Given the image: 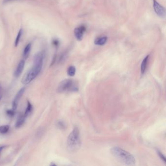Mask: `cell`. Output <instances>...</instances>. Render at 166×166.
Listing matches in <instances>:
<instances>
[{
  "label": "cell",
  "instance_id": "cell-8",
  "mask_svg": "<svg viewBox=\"0 0 166 166\" xmlns=\"http://www.w3.org/2000/svg\"><path fill=\"white\" fill-rule=\"evenodd\" d=\"M25 65V61L24 60H21L19 62L17 67L16 68V71L15 72L14 76L16 78H18L20 76L24 70Z\"/></svg>",
  "mask_w": 166,
  "mask_h": 166
},
{
  "label": "cell",
  "instance_id": "cell-2",
  "mask_svg": "<svg viewBox=\"0 0 166 166\" xmlns=\"http://www.w3.org/2000/svg\"><path fill=\"white\" fill-rule=\"evenodd\" d=\"M68 150L72 152H77L81 147V141L79 129L75 127L68 136L67 141Z\"/></svg>",
  "mask_w": 166,
  "mask_h": 166
},
{
  "label": "cell",
  "instance_id": "cell-14",
  "mask_svg": "<svg viewBox=\"0 0 166 166\" xmlns=\"http://www.w3.org/2000/svg\"><path fill=\"white\" fill-rule=\"evenodd\" d=\"M22 32H23V31H22V29H21L20 30H19L17 36L16 37L15 41V47H17L18 45V44H19L20 41L21 40L22 36Z\"/></svg>",
  "mask_w": 166,
  "mask_h": 166
},
{
  "label": "cell",
  "instance_id": "cell-19",
  "mask_svg": "<svg viewBox=\"0 0 166 166\" xmlns=\"http://www.w3.org/2000/svg\"><path fill=\"white\" fill-rule=\"evenodd\" d=\"M14 110L13 109L8 110L6 111V114L7 115V116L9 117H13V116H14L15 114Z\"/></svg>",
  "mask_w": 166,
  "mask_h": 166
},
{
  "label": "cell",
  "instance_id": "cell-9",
  "mask_svg": "<svg viewBox=\"0 0 166 166\" xmlns=\"http://www.w3.org/2000/svg\"><path fill=\"white\" fill-rule=\"evenodd\" d=\"M108 38L107 37H101L98 38L95 40V44L98 45H103L106 43L107 41Z\"/></svg>",
  "mask_w": 166,
  "mask_h": 166
},
{
  "label": "cell",
  "instance_id": "cell-17",
  "mask_svg": "<svg viewBox=\"0 0 166 166\" xmlns=\"http://www.w3.org/2000/svg\"><path fill=\"white\" fill-rule=\"evenodd\" d=\"M57 126L60 129H64L66 127L65 124L62 121V120H59L57 123Z\"/></svg>",
  "mask_w": 166,
  "mask_h": 166
},
{
  "label": "cell",
  "instance_id": "cell-10",
  "mask_svg": "<svg viewBox=\"0 0 166 166\" xmlns=\"http://www.w3.org/2000/svg\"><path fill=\"white\" fill-rule=\"evenodd\" d=\"M25 119H26V117H24V115L19 116L17 120L16 121V123H15V127L17 128H20L24 123Z\"/></svg>",
  "mask_w": 166,
  "mask_h": 166
},
{
  "label": "cell",
  "instance_id": "cell-15",
  "mask_svg": "<svg viewBox=\"0 0 166 166\" xmlns=\"http://www.w3.org/2000/svg\"><path fill=\"white\" fill-rule=\"evenodd\" d=\"M76 69L74 66H70L67 70V74L70 77H73L76 74Z\"/></svg>",
  "mask_w": 166,
  "mask_h": 166
},
{
  "label": "cell",
  "instance_id": "cell-4",
  "mask_svg": "<svg viewBox=\"0 0 166 166\" xmlns=\"http://www.w3.org/2000/svg\"><path fill=\"white\" fill-rule=\"evenodd\" d=\"M41 71L35 67L33 66L31 69L29 70L23 77L22 82V84L27 85L30 83L32 81L36 78L39 74Z\"/></svg>",
  "mask_w": 166,
  "mask_h": 166
},
{
  "label": "cell",
  "instance_id": "cell-1",
  "mask_svg": "<svg viewBox=\"0 0 166 166\" xmlns=\"http://www.w3.org/2000/svg\"><path fill=\"white\" fill-rule=\"evenodd\" d=\"M110 152L112 155L120 163L126 165H134L136 159L132 154L120 148L113 147L111 148Z\"/></svg>",
  "mask_w": 166,
  "mask_h": 166
},
{
  "label": "cell",
  "instance_id": "cell-23",
  "mask_svg": "<svg viewBox=\"0 0 166 166\" xmlns=\"http://www.w3.org/2000/svg\"><path fill=\"white\" fill-rule=\"evenodd\" d=\"M50 166H56V165L55 164H54V163H52V164H51Z\"/></svg>",
  "mask_w": 166,
  "mask_h": 166
},
{
  "label": "cell",
  "instance_id": "cell-16",
  "mask_svg": "<svg viewBox=\"0 0 166 166\" xmlns=\"http://www.w3.org/2000/svg\"><path fill=\"white\" fill-rule=\"evenodd\" d=\"M9 125H3L0 126V133L5 134L7 133L9 130Z\"/></svg>",
  "mask_w": 166,
  "mask_h": 166
},
{
  "label": "cell",
  "instance_id": "cell-25",
  "mask_svg": "<svg viewBox=\"0 0 166 166\" xmlns=\"http://www.w3.org/2000/svg\"><path fill=\"white\" fill-rule=\"evenodd\" d=\"M0 91H1V87H0Z\"/></svg>",
  "mask_w": 166,
  "mask_h": 166
},
{
  "label": "cell",
  "instance_id": "cell-22",
  "mask_svg": "<svg viewBox=\"0 0 166 166\" xmlns=\"http://www.w3.org/2000/svg\"><path fill=\"white\" fill-rule=\"evenodd\" d=\"M12 1H14V0H3V3H8V2H11Z\"/></svg>",
  "mask_w": 166,
  "mask_h": 166
},
{
  "label": "cell",
  "instance_id": "cell-21",
  "mask_svg": "<svg viewBox=\"0 0 166 166\" xmlns=\"http://www.w3.org/2000/svg\"><path fill=\"white\" fill-rule=\"evenodd\" d=\"M6 146H0V155H1V152H2V150H3L5 148H6Z\"/></svg>",
  "mask_w": 166,
  "mask_h": 166
},
{
  "label": "cell",
  "instance_id": "cell-13",
  "mask_svg": "<svg viewBox=\"0 0 166 166\" xmlns=\"http://www.w3.org/2000/svg\"><path fill=\"white\" fill-rule=\"evenodd\" d=\"M33 110V106L31 104V103H30L29 101H27V107L25 110V112L24 114V116L25 117H27L28 116H29L31 113L32 112Z\"/></svg>",
  "mask_w": 166,
  "mask_h": 166
},
{
  "label": "cell",
  "instance_id": "cell-18",
  "mask_svg": "<svg viewBox=\"0 0 166 166\" xmlns=\"http://www.w3.org/2000/svg\"><path fill=\"white\" fill-rule=\"evenodd\" d=\"M157 152L158 155H159V157L161 158V159L164 163H166V158H165L164 155H163V154L161 152H160V150H157Z\"/></svg>",
  "mask_w": 166,
  "mask_h": 166
},
{
  "label": "cell",
  "instance_id": "cell-11",
  "mask_svg": "<svg viewBox=\"0 0 166 166\" xmlns=\"http://www.w3.org/2000/svg\"><path fill=\"white\" fill-rule=\"evenodd\" d=\"M149 55L144 58V60H143L141 64V72L142 74H144L146 71L147 66L148 62L149 60Z\"/></svg>",
  "mask_w": 166,
  "mask_h": 166
},
{
  "label": "cell",
  "instance_id": "cell-12",
  "mask_svg": "<svg viewBox=\"0 0 166 166\" xmlns=\"http://www.w3.org/2000/svg\"><path fill=\"white\" fill-rule=\"evenodd\" d=\"M31 49V43H29L26 45V46H25L23 51L22 55H23L24 59H26L28 57Z\"/></svg>",
  "mask_w": 166,
  "mask_h": 166
},
{
  "label": "cell",
  "instance_id": "cell-6",
  "mask_svg": "<svg viewBox=\"0 0 166 166\" xmlns=\"http://www.w3.org/2000/svg\"><path fill=\"white\" fill-rule=\"evenodd\" d=\"M24 91H25V88L23 87L19 91V92H18L17 95L15 97L14 99L13 100L12 102V109L14 110V111L17 109L19 101L22 98V95L24 93Z\"/></svg>",
  "mask_w": 166,
  "mask_h": 166
},
{
  "label": "cell",
  "instance_id": "cell-5",
  "mask_svg": "<svg viewBox=\"0 0 166 166\" xmlns=\"http://www.w3.org/2000/svg\"><path fill=\"white\" fill-rule=\"evenodd\" d=\"M154 8L156 14L159 17L163 18L166 16V10L156 0H154Z\"/></svg>",
  "mask_w": 166,
  "mask_h": 166
},
{
  "label": "cell",
  "instance_id": "cell-3",
  "mask_svg": "<svg viewBox=\"0 0 166 166\" xmlns=\"http://www.w3.org/2000/svg\"><path fill=\"white\" fill-rule=\"evenodd\" d=\"M79 87L73 79H66L62 81L57 88L58 93H63L66 91L78 92Z\"/></svg>",
  "mask_w": 166,
  "mask_h": 166
},
{
  "label": "cell",
  "instance_id": "cell-20",
  "mask_svg": "<svg viewBox=\"0 0 166 166\" xmlns=\"http://www.w3.org/2000/svg\"><path fill=\"white\" fill-rule=\"evenodd\" d=\"M52 43L56 47L59 46V44H60L59 40H57V39H54V40H53Z\"/></svg>",
  "mask_w": 166,
  "mask_h": 166
},
{
  "label": "cell",
  "instance_id": "cell-7",
  "mask_svg": "<svg viewBox=\"0 0 166 166\" xmlns=\"http://www.w3.org/2000/svg\"><path fill=\"white\" fill-rule=\"evenodd\" d=\"M86 31V27L84 25H81L75 29L74 34L77 40L81 41L83 39V35Z\"/></svg>",
  "mask_w": 166,
  "mask_h": 166
},
{
  "label": "cell",
  "instance_id": "cell-24",
  "mask_svg": "<svg viewBox=\"0 0 166 166\" xmlns=\"http://www.w3.org/2000/svg\"><path fill=\"white\" fill-rule=\"evenodd\" d=\"M1 98H2V97H1V96H0V100H1Z\"/></svg>",
  "mask_w": 166,
  "mask_h": 166
}]
</instances>
